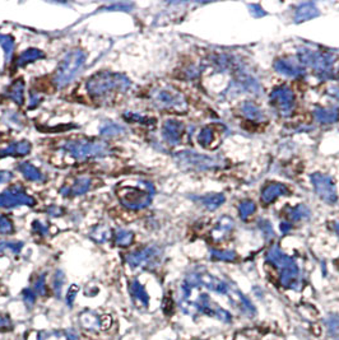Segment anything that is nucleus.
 <instances>
[{"label": "nucleus", "instance_id": "f257e3e1", "mask_svg": "<svg viewBox=\"0 0 339 340\" xmlns=\"http://www.w3.org/2000/svg\"><path fill=\"white\" fill-rule=\"evenodd\" d=\"M132 85L124 74L100 71L92 75L87 82V91L93 97H105L113 92H125Z\"/></svg>", "mask_w": 339, "mask_h": 340}, {"label": "nucleus", "instance_id": "f03ea898", "mask_svg": "<svg viewBox=\"0 0 339 340\" xmlns=\"http://www.w3.org/2000/svg\"><path fill=\"white\" fill-rule=\"evenodd\" d=\"M116 192L121 204L132 211H139L148 207L153 198L152 186L148 184H142L139 186L120 185Z\"/></svg>", "mask_w": 339, "mask_h": 340}, {"label": "nucleus", "instance_id": "7ed1b4c3", "mask_svg": "<svg viewBox=\"0 0 339 340\" xmlns=\"http://www.w3.org/2000/svg\"><path fill=\"white\" fill-rule=\"evenodd\" d=\"M86 60V55L82 50H73L64 56L55 71L54 83L58 88L68 85L75 75L79 73Z\"/></svg>", "mask_w": 339, "mask_h": 340}, {"label": "nucleus", "instance_id": "20e7f679", "mask_svg": "<svg viewBox=\"0 0 339 340\" xmlns=\"http://www.w3.org/2000/svg\"><path fill=\"white\" fill-rule=\"evenodd\" d=\"M64 149L71 157H74L75 159H79V161L96 158V157H106L111 153V149L107 143L87 142V140L69 142L65 144Z\"/></svg>", "mask_w": 339, "mask_h": 340}, {"label": "nucleus", "instance_id": "39448f33", "mask_svg": "<svg viewBox=\"0 0 339 340\" xmlns=\"http://www.w3.org/2000/svg\"><path fill=\"white\" fill-rule=\"evenodd\" d=\"M35 199L29 196L20 185H13L0 194V208H16L20 205L33 207Z\"/></svg>", "mask_w": 339, "mask_h": 340}, {"label": "nucleus", "instance_id": "423d86ee", "mask_svg": "<svg viewBox=\"0 0 339 340\" xmlns=\"http://www.w3.org/2000/svg\"><path fill=\"white\" fill-rule=\"evenodd\" d=\"M176 161L184 167H190V169L197 170H208L216 167L218 161L216 158L202 156L193 152H180L176 154Z\"/></svg>", "mask_w": 339, "mask_h": 340}, {"label": "nucleus", "instance_id": "0eeeda50", "mask_svg": "<svg viewBox=\"0 0 339 340\" xmlns=\"http://www.w3.org/2000/svg\"><path fill=\"white\" fill-rule=\"evenodd\" d=\"M314 186L316 189V192L320 198L328 203H334L337 200L336 188L333 185L332 180L328 176H324L321 173H316L313 177Z\"/></svg>", "mask_w": 339, "mask_h": 340}, {"label": "nucleus", "instance_id": "6e6552de", "mask_svg": "<svg viewBox=\"0 0 339 340\" xmlns=\"http://www.w3.org/2000/svg\"><path fill=\"white\" fill-rule=\"evenodd\" d=\"M159 256L158 250L156 247H147V249L138 250L136 253L130 254L128 257H126V261L133 268H136V266H145L152 264L157 260V257Z\"/></svg>", "mask_w": 339, "mask_h": 340}, {"label": "nucleus", "instance_id": "1a4fd4ad", "mask_svg": "<svg viewBox=\"0 0 339 340\" xmlns=\"http://www.w3.org/2000/svg\"><path fill=\"white\" fill-rule=\"evenodd\" d=\"M294 94L286 87L275 89L271 94V102L278 110L283 113H288L294 107Z\"/></svg>", "mask_w": 339, "mask_h": 340}, {"label": "nucleus", "instance_id": "9d476101", "mask_svg": "<svg viewBox=\"0 0 339 340\" xmlns=\"http://www.w3.org/2000/svg\"><path fill=\"white\" fill-rule=\"evenodd\" d=\"M155 101L156 104L161 107H166V108H176L179 106H182L184 105V100L181 97L180 94L176 93L174 91H158L155 93Z\"/></svg>", "mask_w": 339, "mask_h": 340}, {"label": "nucleus", "instance_id": "9b49d317", "mask_svg": "<svg viewBox=\"0 0 339 340\" xmlns=\"http://www.w3.org/2000/svg\"><path fill=\"white\" fill-rule=\"evenodd\" d=\"M182 134H184V125L180 121L168 120L163 124L162 135L170 144H178L181 140Z\"/></svg>", "mask_w": 339, "mask_h": 340}, {"label": "nucleus", "instance_id": "f8f14e48", "mask_svg": "<svg viewBox=\"0 0 339 340\" xmlns=\"http://www.w3.org/2000/svg\"><path fill=\"white\" fill-rule=\"evenodd\" d=\"M90 180L86 177L77 178L71 186H67V188L62 189V194L65 196H78V195H83L90 190Z\"/></svg>", "mask_w": 339, "mask_h": 340}, {"label": "nucleus", "instance_id": "ddd939ff", "mask_svg": "<svg viewBox=\"0 0 339 340\" xmlns=\"http://www.w3.org/2000/svg\"><path fill=\"white\" fill-rule=\"evenodd\" d=\"M31 152V144L28 142H18L10 144L5 149H0V158L4 157H20L26 156Z\"/></svg>", "mask_w": 339, "mask_h": 340}, {"label": "nucleus", "instance_id": "4468645a", "mask_svg": "<svg viewBox=\"0 0 339 340\" xmlns=\"http://www.w3.org/2000/svg\"><path fill=\"white\" fill-rule=\"evenodd\" d=\"M288 192V189L282 184H271L263 190L262 198L264 203H271L275 199L279 198L281 195H286Z\"/></svg>", "mask_w": 339, "mask_h": 340}, {"label": "nucleus", "instance_id": "2eb2a0df", "mask_svg": "<svg viewBox=\"0 0 339 340\" xmlns=\"http://www.w3.org/2000/svg\"><path fill=\"white\" fill-rule=\"evenodd\" d=\"M18 171L22 172V175L29 180V181H42L44 180V175L41 173L37 167L29 162H22L18 165Z\"/></svg>", "mask_w": 339, "mask_h": 340}, {"label": "nucleus", "instance_id": "dca6fc26", "mask_svg": "<svg viewBox=\"0 0 339 340\" xmlns=\"http://www.w3.org/2000/svg\"><path fill=\"white\" fill-rule=\"evenodd\" d=\"M8 97L17 105H22L24 102V83L22 79H18L10 85L8 89Z\"/></svg>", "mask_w": 339, "mask_h": 340}, {"label": "nucleus", "instance_id": "f3484780", "mask_svg": "<svg viewBox=\"0 0 339 340\" xmlns=\"http://www.w3.org/2000/svg\"><path fill=\"white\" fill-rule=\"evenodd\" d=\"M42 58H45L44 51H41V50L39 49H28L21 54L20 58H18L17 65H18V66H24V65L28 64V63H32L35 62V60H39V59Z\"/></svg>", "mask_w": 339, "mask_h": 340}, {"label": "nucleus", "instance_id": "a211bd4d", "mask_svg": "<svg viewBox=\"0 0 339 340\" xmlns=\"http://www.w3.org/2000/svg\"><path fill=\"white\" fill-rule=\"evenodd\" d=\"M317 16V9L313 4H304L297 9L296 13V22H304V21L311 20Z\"/></svg>", "mask_w": 339, "mask_h": 340}, {"label": "nucleus", "instance_id": "6ab92c4d", "mask_svg": "<svg viewBox=\"0 0 339 340\" xmlns=\"http://www.w3.org/2000/svg\"><path fill=\"white\" fill-rule=\"evenodd\" d=\"M130 293L136 299H138L139 302H142L143 305H147L148 302V295L147 292L144 291L143 285L138 282V280H133L132 284H130Z\"/></svg>", "mask_w": 339, "mask_h": 340}, {"label": "nucleus", "instance_id": "aec40b11", "mask_svg": "<svg viewBox=\"0 0 339 340\" xmlns=\"http://www.w3.org/2000/svg\"><path fill=\"white\" fill-rule=\"evenodd\" d=\"M275 68H277L278 71L287 75H298L302 71V69H300L298 65L294 64L292 62H283V60H279L275 64Z\"/></svg>", "mask_w": 339, "mask_h": 340}, {"label": "nucleus", "instance_id": "412c9836", "mask_svg": "<svg viewBox=\"0 0 339 340\" xmlns=\"http://www.w3.org/2000/svg\"><path fill=\"white\" fill-rule=\"evenodd\" d=\"M125 131L124 127L116 123H107L100 129V134L104 136H116L121 135Z\"/></svg>", "mask_w": 339, "mask_h": 340}, {"label": "nucleus", "instance_id": "4be33fe9", "mask_svg": "<svg viewBox=\"0 0 339 340\" xmlns=\"http://www.w3.org/2000/svg\"><path fill=\"white\" fill-rule=\"evenodd\" d=\"M90 237H92L96 242L104 243L111 237V231L109 230V227L106 226H98L92 231Z\"/></svg>", "mask_w": 339, "mask_h": 340}, {"label": "nucleus", "instance_id": "5701e85b", "mask_svg": "<svg viewBox=\"0 0 339 340\" xmlns=\"http://www.w3.org/2000/svg\"><path fill=\"white\" fill-rule=\"evenodd\" d=\"M0 45L3 46L4 55H5V62L9 63L12 59V54L14 50L13 39L8 35H0Z\"/></svg>", "mask_w": 339, "mask_h": 340}, {"label": "nucleus", "instance_id": "b1692460", "mask_svg": "<svg viewBox=\"0 0 339 340\" xmlns=\"http://www.w3.org/2000/svg\"><path fill=\"white\" fill-rule=\"evenodd\" d=\"M134 234L130 231L126 230H117L115 232V242L117 246H129L133 242Z\"/></svg>", "mask_w": 339, "mask_h": 340}, {"label": "nucleus", "instance_id": "393cba45", "mask_svg": "<svg viewBox=\"0 0 339 340\" xmlns=\"http://www.w3.org/2000/svg\"><path fill=\"white\" fill-rule=\"evenodd\" d=\"M202 204L205 205L208 209H216V208L220 207L225 201V196L221 194H214V195H208V196H204L201 199Z\"/></svg>", "mask_w": 339, "mask_h": 340}, {"label": "nucleus", "instance_id": "a878e982", "mask_svg": "<svg viewBox=\"0 0 339 340\" xmlns=\"http://www.w3.org/2000/svg\"><path fill=\"white\" fill-rule=\"evenodd\" d=\"M124 119H125L128 123H138V124H144V125H151L153 124L152 119H148V117L142 116L139 113L136 112H125L124 113Z\"/></svg>", "mask_w": 339, "mask_h": 340}, {"label": "nucleus", "instance_id": "bb28decb", "mask_svg": "<svg viewBox=\"0 0 339 340\" xmlns=\"http://www.w3.org/2000/svg\"><path fill=\"white\" fill-rule=\"evenodd\" d=\"M22 242H8V241H1V242H0V253H4V251H8V250H9L10 253L18 254L21 250H22Z\"/></svg>", "mask_w": 339, "mask_h": 340}, {"label": "nucleus", "instance_id": "cd10ccee", "mask_svg": "<svg viewBox=\"0 0 339 340\" xmlns=\"http://www.w3.org/2000/svg\"><path fill=\"white\" fill-rule=\"evenodd\" d=\"M317 119H319L321 123H334L339 117V115L337 112H333V111H324L319 110L316 112Z\"/></svg>", "mask_w": 339, "mask_h": 340}, {"label": "nucleus", "instance_id": "c85d7f7f", "mask_svg": "<svg viewBox=\"0 0 339 340\" xmlns=\"http://www.w3.org/2000/svg\"><path fill=\"white\" fill-rule=\"evenodd\" d=\"M306 217H309V211H307L304 205H298V207L294 208V209H291L290 211L291 219L300 220L302 219V218H306Z\"/></svg>", "mask_w": 339, "mask_h": 340}, {"label": "nucleus", "instance_id": "c756f323", "mask_svg": "<svg viewBox=\"0 0 339 340\" xmlns=\"http://www.w3.org/2000/svg\"><path fill=\"white\" fill-rule=\"evenodd\" d=\"M13 232V223L7 215L0 214V234H9Z\"/></svg>", "mask_w": 339, "mask_h": 340}, {"label": "nucleus", "instance_id": "7c9ffc66", "mask_svg": "<svg viewBox=\"0 0 339 340\" xmlns=\"http://www.w3.org/2000/svg\"><path fill=\"white\" fill-rule=\"evenodd\" d=\"M256 207L255 204L252 203V201H244V203H241L239 207V211L240 214H241V217L245 219L246 217H249V215H251L254 212H255Z\"/></svg>", "mask_w": 339, "mask_h": 340}, {"label": "nucleus", "instance_id": "2f4dec72", "mask_svg": "<svg viewBox=\"0 0 339 340\" xmlns=\"http://www.w3.org/2000/svg\"><path fill=\"white\" fill-rule=\"evenodd\" d=\"M212 140H213V131L210 129L202 130L199 136H198V142L201 143L202 146H208Z\"/></svg>", "mask_w": 339, "mask_h": 340}, {"label": "nucleus", "instance_id": "473e14b6", "mask_svg": "<svg viewBox=\"0 0 339 340\" xmlns=\"http://www.w3.org/2000/svg\"><path fill=\"white\" fill-rule=\"evenodd\" d=\"M244 110H245V113L249 117H258L259 111H258V108L254 106V105L245 104V106H244Z\"/></svg>", "mask_w": 339, "mask_h": 340}, {"label": "nucleus", "instance_id": "72a5a7b5", "mask_svg": "<svg viewBox=\"0 0 339 340\" xmlns=\"http://www.w3.org/2000/svg\"><path fill=\"white\" fill-rule=\"evenodd\" d=\"M33 231H35L36 234H41V236H45V234H47V227H45L42 223H40V222H33Z\"/></svg>", "mask_w": 339, "mask_h": 340}, {"label": "nucleus", "instance_id": "f704fd0d", "mask_svg": "<svg viewBox=\"0 0 339 340\" xmlns=\"http://www.w3.org/2000/svg\"><path fill=\"white\" fill-rule=\"evenodd\" d=\"M63 283H64V276H63V274L60 272L56 273L55 276V283H54V288L56 289V293H59V291H62V285Z\"/></svg>", "mask_w": 339, "mask_h": 340}, {"label": "nucleus", "instance_id": "c9c22d12", "mask_svg": "<svg viewBox=\"0 0 339 340\" xmlns=\"http://www.w3.org/2000/svg\"><path fill=\"white\" fill-rule=\"evenodd\" d=\"M12 178H13L12 172L0 171V184H5V182H9Z\"/></svg>", "mask_w": 339, "mask_h": 340}, {"label": "nucleus", "instance_id": "e433bc0d", "mask_svg": "<svg viewBox=\"0 0 339 340\" xmlns=\"http://www.w3.org/2000/svg\"><path fill=\"white\" fill-rule=\"evenodd\" d=\"M48 213L51 214V215H54V217H58V215L62 214V209L58 207H51L50 209H48Z\"/></svg>", "mask_w": 339, "mask_h": 340}, {"label": "nucleus", "instance_id": "4c0bfd02", "mask_svg": "<svg viewBox=\"0 0 339 340\" xmlns=\"http://www.w3.org/2000/svg\"><path fill=\"white\" fill-rule=\"evenodd\" d=\"M10 326V322L8 319H1L0 318V330L1 329H7V327Z\"/></svg>", "mask_w": 339, "mask_h": 340}, {"label": "nucleus", "instance_id": "58836bf2", "mask_svg": "<svg viewBox=\"0 0 339 340\" xmlns=\"http://www.w3.org/2000/svg\"><path fill=\"white\" fill-rule=\"evenodd\" d=\"M337 230H338V232H339V224H337Z\"/></svg>", "mask_w": 339, "mask_h": 340}]
</instances>
